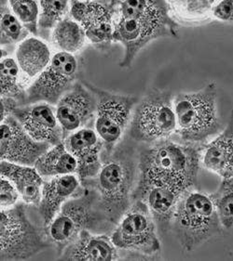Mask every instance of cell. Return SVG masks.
Segmentation results:
<instances>
[{
	"mask_svg": "<svg viewBox=\"0 0 233 261\" xmlns=\"http://www.w3.org/2000/svg\"><path fill=\"white\" fill-rule=\"evenodd\" d=\"M213 16L218 21H233V0H220L213 9Z\"/></svg>",
	"mask_w": 233,
	"mask_h": 261,
	"instance_id": "cell-32",
	"label": "cell"
},
{
	"mask_svg": "<svg viewBox=\"0 0 233 261\" xmlns=\"http://www.w3.org/2000/svg\"><path fill=\"white\" fill-rule=\"evenodd\" d=\"M201 165L222 179L233 176V109L224 130L202 147Z\"/></svg>",
	"mask_w": 233,
	"mask_h": 261,
	"instance_id": "cell-18",
	"label": "cell"
},
{
	"mask_svg": "<svg viewBox=\"0 0 233 261\" xmlns=\"http://www.w3.org/2000/svg\"><path fill=\"white\" fill-rule=\"evenodd\" d=\"M79 73L80 63L74 54L64 51L56 53L48 67L27 89L26 103L57 105L59 99L74 87Z\"/></svg>",
	"mask_w": 233,
	"mask_h": 261,
	"instance_id": "cell-11",
	"label": "cell"
},
{
	"mask_svg": "<svg viewBox=\"0 0 233 261\" xmlns=\"http://www.w3.org/2000/svg\"><path fill=\"white\" fill-rule=\"evenodd\" d=\"M157 227L148 204L136 199L118 222L110 238L119 249L152 256L160 250Z\"/></svg>",
	"mask_w": 233,
	"mask_h": 261,
	"instance_id": "cell-10",
	"label": "cell"
},
{
	"mask_svg": "<svg viewBox=\"0 0 233 261\" xmlns=\"http://www.w3.org/2000/svg\"><path fill=\"white\" fill-rule=\"evenodd\" d=\"M80 178L75 174L54 177L45 181L38 204V211L45 228L58 214L65 202L80 194Z\"/></svg>",
	"mask_w": 233,
	"mask_h": 261,
	"instance_id": "cell-16",
	"label": "cell"
},
{
	"mask_svg": "<svg viewBox=\"0 0 233 261\" xmlns=\"http://www.w3.org/2000/svg\"><path fill=\"white\" fill-rule=\"evenodd\" d=\"M120 258L111 238L106 235L92 234L83 230L59 256L62 260H116Z\"/></svg>",
	"mask_w": 233,
	"mask_h": 261,
	"instance_id": "cell-19",
	"label": "cell"
},
{
	"mask_svg": "<svg viewBox=\"0 0 233 261\" xmlns=\"http://www.w3.org/2000/svg\"><path fill=\"white\" fill-rule=\"evenodd\" d=\"M96 97L95 130L104 142L106 157L120 143L137 105L135 96L116 94L83 82Z\"/></svg>",
	"mask_w": 233,
	"mask_h": 261,
	"instance_id": "cell-9",
	"label": "cell"
},
{
	"mask_svg": "<svg viewBox=\"0 0 233 261\" xmlns=\"http://www.w3.org/2000/svg\"><path fill=\"white\" fill-rule=\"evenodd\" d=\"M185 193L175 186L155 185L144 191L137 199L148 204L159 230L166 233L171 229L177 204Z\"/></svg>",
	"mask_w": 233,
	"mask_h": 261,
	"instance_id": "cell-20",
	"label": "cell"
},
{
	"mask_svg": "<svg viewBox=\"0 0 233 261\" xmlns=\"http://www.w3.org/2000/svg\"><path fill=\"white\" fill-rule=\"evenodd\" d=\"M96 113V97L83 82L74 87L59 99L55 114L64 138L85 127Z\"/></svg>",
	"mask_w": 233,
	"mask_h": 261,
	"instance_id": "cell-13",
	"label": "cell"
},
{
	"mask_svg": "<svg viewBox=\"0 0 233 261\" xmlns=\"http://www.w3.org/2000/svg\"><path fill=\"white\" fill-rule=\"evenodd\" d=\"M210 196L223 228L229 230L233 227V176L222 179L218 189Z\"/></svg>",
	"mask_w": 233,
	"mask_h": 261,
	"instance_id": "cell-26",
	"label": "cell"
},
{
	"mask_svg": "<svg viewBox=\"0 0 233 261\" xmlns=\"http://www.w3.org/2000/svg\"><path fill=\"white\" fill-rule=\"evenodd\" d=\"M68 11V0H39V24L43 28L56 27Z\"/></svg>",
	"mask_w": 233,
	"mask_h": 261,
	"instance_id": "cell-28",
	"label": "cell"
},
{
	"mask_svg": "<svg viewBox=\"0 0 233 261\" xmlns=\"http://www.w3.org/2000/svg\"><path fill=\"white\" fill-rule=\"evenodd\" d=\"M138 156L131 144H121L103 163L96 178L86 183L98 194V204L107 220L116 226L133 203Z\"/></svg>",
	"mask_w": 233,
	"mask_h": 261,
	"instance_id": "cell-3",
	"label": "cell"
},
{
	"mask_svg": "<svg viewBox=\"0 0 233 261\" xmlns=\"http://www.w3.org/2000/svg\"><path fill=\"white\" fill-rule=\"evenodd\" d=\"M11 115L20 122L27 133L37 141L48 142L52 146L64 141V133L55 112L47 102L28 106H17Z\"/></svg>",
	"mask_w": 233,
	"mask_h": 261,
	"instance_id": "cell-15",
	"label": "cell"
},
{
	"mask_svg": "<svg viewBox=\"0 0 233 261\" xmlns=\"http://www.w3.org/2000/svg\"><path fill=\"white\" fill-rule=\"evenodd\" d=\"M1 161L35 167L37 160L52 145L33 139L12 115L1 121L0 125Z\"/></svg>",
	"mask_w": 233,
	"mask_h": 261,
	"instance_id": "cell-12",
	"label": "cell"
},
{
	"mask_svg": "<svg viewBox=\"0 0 233 261\" xmlns=\"http://www.w3.org/2000/svg\"><path fill=\"white\" fill-rule=\"evenodd\" d=\"M176 132L174 98L167 90L153 89L138 100L129 124V136L137 142L154 143Z\"/></svg>",
	"mask_w": 233,
	"mask_h": 261,
	"instance_id": "cell-7",
	"label": "cell"
},
{
	"mask_svg": "<svg viewBox=\"0 0 233 261\" xmlns=\"http://www.w3.org/2000/svg\"><path fill=\"white\" fill-rule=\"evenodd\" d=\"M21 21L13 12L2 6L1 10V45L13 44L25 39L27 33Z\"/></svg>",
	"mask_w": 233,
	"mask_h": 261,
	"instance_id": "cell-29",
	"label": "cell"
},
{
	"mask_svg": "<svg viewBox=\"0 0 233 261\" xmlns=\"http://www.w3.org/2000/svg\"><path fill=\"white\" fill-rule=\"evenodd\" d=\"M217 88L207 84L196 92L179 93L174 97L176 133L188 143H201L221 129L217 115Z\"/></svg>",
	"mask_w": 233,
	"mask_h": 261,
	"instance_id": "cell-6",
	"label": "cell"
},
{
	"mask_svg": "<svg viewBox=\"0 0 233 261\" xmlns=\"http://www.w3.org/2000/svg\"><path fill=\"white\" fill-rule=\"evenodd\" d=\"M86 34L77 21L63 20L54 27L53 39L56 47L64 53H79L85 44Z\"/></svg>",
	"mask_w": 233,
	"mask_h": 261,
	"instance_id": "cell-24",
	"label": "cell"
},
{
	"mask_svg": "<svg viewBox=\"0 0 233 261\" xmlns=\"http://www.w3.org/2000/svg\"><path fill=\"white\" fill-rule=\"evenodd\" d=\"M21 69L13 58H2L0 63L1 98H10L21 100L26 103L27 93L21 89L19 83V73Z\"/></svg>",
	"mask_w": 233,
	"mask_h": 261,
	"instance_id": "cell-25",
	"label": "cell"
},
{
	"mask_svg": "<svg viewBox=\"0 0 233 261\" xmlns=\"http://www.w3.org/2000/svg\"><path fill=\"white\" fill-rule=\"evenodd\" d=\"M49 246L28 219L25 204L1 210L0 260H26Z\"/></svg>",
	"mask_w": 233,
	"mask_h": 261,
	"instance_id": "cell-8",
	"label": "cell"
},
{
	"mask_svg": "<svg viewBox=\"0 0 233 261\" xmlns=\"http://www.w3.org/2000/svg\"><path fill=\"white\" fill-rule=\"evenodd\" d=\"M171 229L185 252L195 250L224 230L211 196L194 190L181 197Z\"/></svg>",
	"mask_w": 233,
	"mask_h": 261,
	"instance_id": "cell-4",
	"label": "cell"
},
{
	"mask_svg": "<svg viewBox=\"0 0 233 261\" xmlns=\"http://www.w3.org/2000/svg\"><path fill=\"white\" fill-rule=\"evenodd\" d=\"M121 18L113 37L125 47L121 67H129L148 43L160 37H177V25L164 0H121Z\"/></svg>",
	"mask_w": 233,
	"mask_h": 261,
	"instance_id": "cell-2",
	"label": "cell"
},
{
	"mask_svg": "<svg viewBox=\"0 0 233 261\" xmlns=\"http://www.w3.org/2000/svg\"><path fill=\"white\" fill-rule=\"evenodd\" d=\"M176 14L187 21H202L213 15L216 0H170Z\"/></svg>",
	"mask_w": 233,
	"mask_h": 261,
	"instance_id": "cell-27",
	"label": "cell"
},
{
	"mask_svg": "<svg viewBox=\"0 0 233 261\" xmlns=\"http://www.w3.org/2000/svg\"><path fill=\"white\" fill-rule=\"evenodd\" d=\"M0 171L1 176L9 178L14 184L26 204L38 206L45 181L36 167L1 161Z\"/></svg>",
	"mask_w": 233,
	"mask_h": 261,
	"instance_id": "cell-21",
	"label": "cell"
},
{
	"mask_svg": "<svg viewBox=\"0 0 233 261\" xmlns=\"http://www.w3.org/2000/svg\"><path fill=\"white\" fill-rule=\"evenodd\" d=\"M71 12L94 44H105L111 39L114 33L112 15L105 6L95 1H76Z\"/></svg>",
	"mask_w": 233,
	"mask_h": 261,
	"instance_id": "cell-17",
	"label": "cell"
},
{
	"mask_svg": "<svg viewBox=\"0 0 233 261\" xmlns=\"http://www.w3.org/2000/svg\"><path fill=\"white\" fill-rule=\"evenodd\" d=\"M11 11L18 19L32 32L36 33L37 21L39 18L38 0H9Z\"/></svg>",
	"mask_w": 233,
	"mask_h": 261,
	"instance_id": "cell-30",
	"label": "cell"
},
{
	"mask_svg": "<svg viewBox=\"0 0 233 261\" xmlns=\"http://www.w3.org/2000/svg\"><path fill=\"white\" fill-rule=\"evenodd\" d=\"M98 194L90 186L84 187L82 193L69 199L47 228L49 239L61 255L83 230H107L111 228L98 204Z\"/></svg>",
	"mask_w": 233,
	"mask_h": 261,
	"instance_id": "cell-5",
	"label": "cell"
},
{
	"mask_svg": "<svg viewBox=\"0 0 233 261\" xmlns=\"http://www.w3.org/2000/svg\"><path fill=\"white\" fill-rule=\"evenodd\" d=\"M35 167L43 178H52L76 174L78 170V162L63 141L57 145L51 147L37 160Z\"/></svg>",
	"mask_w": 233,
	"mask_h": 261,
	"instance_id": "cell-23",
	"label": "cell"
},
{
	"mask_svg": "<svg viewBox=\"0 0 233 261\" xmlns=\"http://www.w3.org/2000/svg\"><path fill=\"white\" fill-rule=\"evenodd\" d=\"M65 147L78 162L77 176L81 185L96 178L102 167L101 152L104 142L96 130L90 127H82L64 138Z\"/></svg>",
	"mask_w": 233,
	"mask_h": 261,
	"instance_id": "cell-14",
	"label": "cell"
},
{
	"mask_svg": "<svg viewBox=\"0 0 233 261\" xmlns=\"http://www.w3.org/2000/svg\"><path fill=\"white\" fill-rule=\"evenodd\" d=\"M20 193L14 184L9 178L1 176L0 180V207L2 209L11 208L17 204Z\"/></svg>",
	"mask_w": 233,
	"mask_h": 261,
	"instance_id": "cell-31",
	"label": "cell"
},
{
	"mask_svg": "<svg viewBox=\"0 0 233 261\" xmlns=\"http://www.w3.org/2000/svg\"><path fill=\"white\" fill-rule=\"evenodd\" d=\"M202 147L192 143L157 141L145 149L138 156V181L133 201L147 189L155 185H168L185 192L197 186L201 166Z\"/></svg>",
	"mask_w": 233,
	"mask_h": 261,
	"instance_id": "cell-1",
	"label": "cell"
},
{
	"mask_svg": "<svg viewBox=\"0 0 233 261\" xmlns=\"http://www.w3.org/2000/svg\"><path fill=\"white\" fill-rule=\"evenodd\" d=\"M53 58L48 45L36 37L21 40L16 49V60L21 73L28 77H37L48 67Z\"/></svg>",
	"mask_w": 233,
	"mask_h": 261,
	"instance_id": "cell-22",
	"label": "cell"
}]
</instances>
